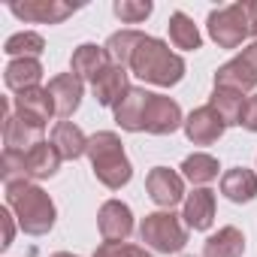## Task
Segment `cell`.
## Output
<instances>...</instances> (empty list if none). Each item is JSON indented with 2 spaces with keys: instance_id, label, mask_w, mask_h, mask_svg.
Segmentation results:
<instances>
[{
  "instance_id": "cell-15",
  "label": "cell",
  "mask_w": 257,
  "mask_h": 257,
  "mask_svg": "<svg viewBox=\"0 0 257 257\" xmlns=\"http://www.w3.org/2000/svg\"><path fill=\"white\" fill-rule=\"evenodd\" d=\"M49 97H58V112L67 115V112H73V109L79 106L82 85H79V79H73V76H61V79L52 82V94H49Z\"/></svg>"
},
{
  "instance_id": "cell-20",
  "label": "cell",
  "mask_w": 257,
  "mask_h": 257,
  "mask_svg": "<svg viewBox=\"0 0 257 257\" xmlns=\"http://www.w3.org/2000/svg\"><path fill=\"white\" fill-rule=\"evenodd\" d=\"M28 170L34 173V176H49V173H55V167H58V155H55V149L52 146H37L31 155H28Z\"/></svg>"
},
{
  "instance_id": "cell-9",
  "label": "cell",
  "mask_w": 257,
  "mask_h": 257,
  "mask_svg": "<svg viewBox=\"0 0 257 257\" xmlns=\"http://www.w3.org/2000/svg\"><path fill=\"white\" fill-rule=\"evenodd\" d=\"M149 191H152L155 203H161V206H173V203L182 200V179H179L176 173L158 167V170H152V176H149Z\"/></svg>"
},
{
  "instance_id": "cell-6",
  "label": "cell",
  "mask_w": 257,
  "mask_h": 257,
  "mask_svg": "<svg viewBox=\"0 0 257 257\" xmlns=\"http://www.w3.org/2000/svg\"><path fill=\"white\" fill-rule=\"evenodd\" d=\"M13 203L22 209L25 230H31V233H43L46 227H52V203L43 197V191H37V188H25V197L13 194Z\"/></svg>"
},
{
  "instance_id": "cell-3",
  "label": "cell",
  "mask_w": 257,
  "mask_h": 257,
  "mask_svg": "<svg viewBox=\"0 0 257 257\" xmlns=\"http://www.w3.org/2000/svg\"><path fill=\"white\" fill-rule=\"evenodd\" d=\"M209 31L221 46H227V49L239 46L248 34L257 31V4H251V7H227L221 13H212Z\"/></svg>"
},
{
  "instance_id": "cell-2",
  "label": "cell",
  "mask_w": 257,
  "mask_h": 257,
  "mask_svg": "<svg viewBox=\"0 0 257 257\" xmlns=\"http://www.w3.org/2000/svg\"><path fill=\"white\" fill-rule=\"evenodd\" d=\"M88 152H91V161H94V170L97 176L109 185V188H118L131 179V164H127L118 140L112 134H100L88 143Z\"/></svg>"
},
{
  "instance_id": "cell-11",
  "label": "cell",
  "mask_w": 257,
  "mask_h": 257,
  "mask_svg": "<svg viewBox=\"0 0 257 257\" xmlns=\"http://www.w3.org/2000/svg\"><path fill=\"white\" fill-rule=\"evenodd\" d=\"M149 97H152L149 91H131V94H127L124 103H118V124H124L127 131H143Z\"/></svg>"
},
{
  "instance_id": "cell-12",
  "label": "cell",
  "mask_w": 257,
  "mask_h": 257,
  "mask_svg": "<svg viewBox=\"0 0 257 257\" xmlns=\"http://www.w3.org/2000/svg\"><path fill=\"white\" fill-rule=\"evenodd\" d=\"M212 212H215V197L212 191H194L188 206H185V218L194 230H203L212 224Z\"/></svg>"
},
{
  "instance_id": "cell-13",
  "label": "cell",
  "mask_w": 257,
  "mask_h": 257,
  "mask_svg": "<svg viewBox=\"0 0 257 257\" xmlns=\"http://www.w3.org/2000/svg\"><path fill=\"white\" fill-rule=\"evenodd\" d=\"M221 188H224V194H227L230 200H251V197L257 194V179H254L248 170H230V173L224 176Z\"/></svg>"
},
{
  "instance_id": "cell-25",
  "label": "cell",
  "mask_w": 257,
  "mask_h": 257,
  "mask_svg": "<svg viewBox=\"0 0 257 257\" xmlns=\"http://www.w3.org/2000/svg\"><path fill=\"white\" fill-rule=\"evenodd\" d=\"M242 124L251 127V131H257V94L248 97V103H245V115H242Z\"/></svg>"
},
{
  "instance_id": "cell-21",
  "label": "cell",
  "mask_w": 257,
  "mask_h": 257,
  "mask_svg": "<svg viewBox=\"0 0 257 257\" xmlns=\"http://www.w3.org/2000/svg\"><path fill=\"white\" fill-rule=\"evenodd\" d=\"M185 176L194 179V182H209L218 176V164L209 158V155H194L185 161Z\"/></svg>"
},
{
  "instance_id": "cell-1",
  "label": "cell",
  "mask_w": 257,
  "mask_h": 257,
  "mask_svg": "<svg viewBox=\"0 0 257 257\" xmlns=\"http://www.w3.org/2000/svg\"><path fill=\"white\" fill-rule=\"evenodd\" d=\"M131 67L137 70V76L149 79V82H158V85H173L179 82L185 64L158 40H149L143 37V43L137 46L134 58H131Z\"/></svg>"
},
{
  "instance_id": "cell-14",
  "label": "cell",
  "mask_w": 257,
  "mask_h": 257,
  "mask_svg": "<svg viewBox=\"0 0 257 257\" xmlns=\"http://www.w3.org/2000/svg\"><path fill=\"white\" fill-rule=\"evenodd\" d=\"M94 91L100 97V103H115V97H121L124 91V70L121 67H106L97 79H94Z\"/></svg>"
},
{
  "instance_id": "cell-24",
  "label": "cell",
  "mask_w": 257,
  "mask_h": 257,
  "mask_svg": "<svg viewBox=\"0 0 257 257\" xmlns=\"http://www.w3.org/2000/svg\"><path fill=\"white\" fill-rule=\"evenodd\" d=\"M115 13H118L124 22H140V19H146V16L152 13V7H149V4H137V7H134V4H118Z\"/></svg>"
},
{
  "instance_id": "cell-5",
  "label": "cell",
  "mask_w": 257,
  "mask_h": 257,
  "mask_svg": "<svg viewBox=\"0 0 257 257\" xmlns=\"http://www.w3.org/2000/svg\"><path fill=\"white\" fill-rule=\"evenodd\" d=\"M218 88H233V91H248L251 85H257V43L248 46L233 64H227L218 76H215Z\"/></svg>"
},
{
  "instance_id": "cell-16",
  "label": "cell",
  "mask_w": 257,
  "mask_h": 257,
  "mask_svg": "<svg viewBox=\"0 0 257 257\" xmlns=\"http://www.w3.org/2000/svg\"><path fill=\"white\" fill-rule=\"evenodd\" d=\"M242 254V236L233 227H224L218 236L206 242V257H239Z\"/></svg>"
},
{
  "instance_id": "cell-26",
  "label": "cell",
  "mask_w": 257,
  "mask_h": 257,
  "mask_svg": "<svg viewBox=\"0 0 257 257\" xmlns=\"http://www.w3.org/2000/svg\"><path fill=\"white\" fill-rule=\"evenodd\" d=\"M58 257H70V254H58Z\"/></svg>"
},
{
  "instance_id": "cell-17",
  "label": "cell",
  "mask_w": 257,
  "mask_h": 257,
  "mask_svg": "<svg viewBox=\"0 0 257 257\" xmlns=\"http://www.w3.org/2000/svg\"><path fill=\"white\" fill-rule=\"evenodd\" d=\"M73 70L79 76H88V79H97L103 70H106V55L97 49V46H82L73 58Z\"/></svg>"
},
{
  "instance_id": "cell-18",
  "label": "cell",
  "mask_w": 257,
  "mask_h": 257,
  "mask_svg": "<svg viewBox=\"0 0 257 257\" xmlns=\"http://www.w3.org/2000/svg\"><path fill=\"white\" fill-rule=\"evenodd\" d=\"M170 40L176 43V49H197L200 46V34L188 22L185 13H176L173 16V22H170Z\"/></svg>"
},
{
  "instance_id": "cell-22",
  "label": "cell",
  "mask_w": 257,
  "mask_h": 257,
  "mask_svg": "<svg viewBox=\"0 0 257 257\" xmlns=\"http://www.w3.org/2000/svg\"><path fill=\"white\" fill-rule=\"evenodd\" d=\"M19 16H25V19H64L67 13H70V7H13Z\"/></svg>"
},
{
  "instance_id": "cell-4",
  "label": "cell",
  "mask_w": 257,
  "mask_h": 257,
  "mask_svg": "<svg viewBox=\"0 0 257 257\" xmlns=\"http://www.w3.org/2000/svg\"><path fill=\"white\" fill-rule=\"evenodd\" d=\"M143 239L158 251H179L185 245V227L176 221V215H149L143 224Z\"/></svg>"
},
{
  "instance_id": "cell-10",
  "label": "cell",
  "mask_w": 257,
  "mask_h": 257,
  "mask_svg": "<svg viewBox=\"0 0 257 257\" xmlns=\"http://www.w3.org/2000/svg\"><path fill=\"white\" fill-rule=\"evenodd\" d=\"M100 227H103L106 242H121L131 233V209L121 203H106L103 215H100Z\"/></svg>"
},
{
  "instance_id": "cell-23",
  "label": "cell",
  "mask_w": 257,
  "mask_h": 257,
  "mask_svg": "<svg viewBox=\"0 0 257 257\" xmlns=\"http://www.w3.org/2000/svg\"><path fill=\"white\" fill-rule=\"evenodd\" d=\"M97 257H149V254L140 251V248L124 245V242H106V245L97 251Z\"/></svg>"
},
{
  "instance_id": "cell-8",
  "label": "cell",
  "mask_w": 257,
  "mask_h": 257,
  "mask_svg": "<svg viewBox=\"0 0 257 257\" xmlns=\"http://www.w3.org/2000/svg\"><path fill=\"white\" fill-rule=\"evenodd\" d=\"M224 118H221V112L215 109V106H203V109H197L194 115H191V121H188V137L194 140V143H212V140H218L221 137V131H224Z\"/></svg>"
},
{
  "instance_id": "cell-7",
  "label": "cell",
  "mask_w": 257,
  "mask_h": 257,
  "mask_svg": "<svg viewBox=\"0 0 257 257\" xmlns=\"http://www.w3.org/2000/svg\"><path fill=\"white\" fill-rule=\"evenodd\" d=\"M143 127H146V131H152V134H170V131H176V127H179V106L170 97L152 94L149 97V106H146Z\"/></svg>"
},
{
  "instance_id": "cell-19",
  "label": "cell",
  "mask_w": 257,
  "mask_h": 257,
  "mask_svg": "<svg viewBox=\"0 0 257 257\" xmlns=\"http://www.w3.org/2000/svg\"><path fill=\"white\" fill-rule=\"evenodd\" d=\"M55 146L61 149V155L64 158H76V155H82V149H85V140H82V134L76 131L73 124H58V131H55Z\"/></svg>"
}]
</instances>
